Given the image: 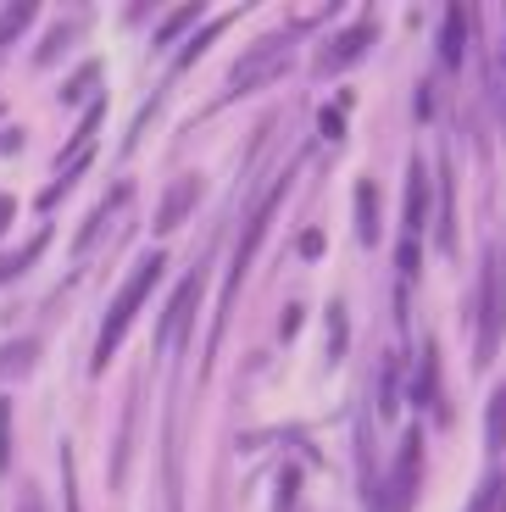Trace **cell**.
Wrapping results in <instances>:
<instances>
[{
	"label": "cell",
	"mask_w": 506,
	"mask_h": 512,
	"mask_svg": "<svg viewBox=\"0 0 506 512\" xmlns=\"http://www.w3.org/2000/svg\"><path fill=\"white\" fill-rule=\"evenodd\" d=\"M190 301H195V279H190V284H184V290L173 295V312H167V318H162V346H167V340H173L178 329H184V318H190Z\"/></svg>",
	"instance_id": "cell-6"
},
{
	"label": "cell",
	"mask_w": 506,
	"mask_h": 512,
	"mask_svg": "<svg viewBox=\"0 0 506 512\" xmlns=\"http://www.w3.org/2000/svg\"><path fill=\"white\" fill-rule=\"evenodd\" d=\"M12 468V401L0 396V474Z\"/></svg>",
	"instance_id": "cell-9"
},
{
	"label": "cell",
	"mask_w": 506,
	"mask_h": 512,
	"mask_svg": "<svg viewBox=\"0 0 506 512\" xmlns=\"http://www.w3.org/2000/svg\"><path fill=\"white\" fill-rule=\"evenodd\" d=\"M28 23H34V0H17V6H6V12H0V45H12V39L23 34Z\"/></svg>",
	"instance_id": "cell-4"
},
{
	"label": "cell",
	"mask_w": 506,
	"mask_h": 512,
	"mask_svg": "<svg viewBox=\"0 0 506 512\" xmlns=\"http://www.w3.org/2000/svg\"><path fill=\"white\" fill-rule=\"evenodd\" d=\"M156 273H162V256H145L140 268H134V279L123 284V295L112 301V312H106V323H101V346H95V368H106V362H112L117 340H123V329L134 323V312H140V301L156 290Z\"/></svg>",
	"instance_id": "cell-1"
},
{
	"label": "cell",
	"mask_w": 506,
	"mask_h": 512,
	"mask_svg": "<svg viewBox=\"0 0 506 512\" xmlns=\"http://www.w3.org/2000/svg\"><path fill=\"white\" fill-rule=\"evenodd\" d=\"M39 251H45V229H39L34 240L23 245V251H12V256H0V284H6V279H17V273H23V268H28V262H34Z\"/></svg>",
	"instance_id": "cell-5"
},
{
	"label": "cell",
	"mask_w": 506,
	"mask_h": 512,
	"mask_svg": "<svg viewBox=\"0 0 506 512\" xmlns=\"http://www.w3.org/2000/svg\"><path fill=\"white\" fill-rule=\"evenodd\" d=\"M12 212H17V206H12V195H0V234H6V223H12Z\"/></svg>",
	"instance_id": "cell-11"
},
{
	"label": "cell",
	"mask_w": 506,
	"mask_h": 512,
	"mask_svg": "<svg viewBox=\"0 0 506 512\" xmlns=\"http://www.w3.org/2000/svg\"><path fill=\"white\" fill-rule=\"evenodd\" d=\"M195 195H201V184H195V179H178L173 184V190H167L162 195V206H156V229H173V223H184V212H190V206H195Z\"/></svg>",
	"instance_id": "cell-2"
},
{
	"label": "cell",
	"mask_w": 506,
	"mask_h": 512,
	"mask_svg": "<svg viewBox=\"0 0 506 512\" xmlns=\"http://www.w3.org/2000/svg\"><path fill=\"white\" fill-rule=\"evenodd\" d=\"M67 45H73V23H62V28H56V34H51V39H45V45H39V51H34V67L56 62V56H62Z\"/></svg>",
	"instance_id": "cell-8"
},
{
	"label": "cell",
	"mask_w": 506,
	"mask_h": 512,
	"mask_svg": "<svg viewBox=\"0 0 506 512\" xmlns=\"http://www.w3.org/2000/svg\"><path fill=\"white\" fill-rule=\"evenodd\" d=\"M412 479H418V435L406 440V451H401V468H395V512L412 501Z\"/></svg>",
	"instance_id": "cell-3"
},
{
	"label": "cell",
	"mask_w": 506,
	"mask_h": 512,
	"mask_svg": "<svg viewBox=\"0 0 506 512\" xmlns=\"http://www.w3.org/2000/svg\"><path fill=\"white\" fill-rule=\"evenodd\" d=\"M490 446H506V384L495 390V407H490Z\"/></svg>",
	"instance_id": "cell-10"
},
{
	"label": "cell",
	"mask_w": 506,
	"mask_h": 512,
	"mask_svg": "<svg viewBox=\"0 0 506 512\" xmlns=\"http://www.w3.org/2000/svg\"><path fill=\"white\" fill-rule=\"evenodd\" d=\"M34 357H39V346H34V340H12V346L0 351V379H6V373H17V368H28Z\"/></svg>",
	"instance_id": "cell-7"
},
{
	"label": "cell",
	"mask_w": 506,
	"mask_h": 512,
	"mask_svg": "<svg viewBox=\"0 0 506 512\" xmlns=\"http://www.w3.org/2000/svg\"><path fill=\"white\" fill-rule=\"evenodd\" d=\"M23 512H39V501H28V507H23Z\"/></svg>",
	"instance_id": "cell-12"
}]
</instances>
